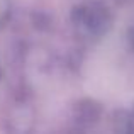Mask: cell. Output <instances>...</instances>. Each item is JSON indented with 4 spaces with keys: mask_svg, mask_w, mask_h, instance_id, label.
<instances>
[{
    "mask_svg": "<svg viewBox=\"0 0 134 134\" xmlns=\"http://www.w3.org/2000/svg\"><path fill=\"white\" fill-rule=\"evenodd\" d=\"M129 134H134V115L131 119V124H129Z\"/></svg>",
    "mask_w": 134,
    "mask_h": 134,
    "instance_id": "cell-1",
    "label": "cell"
}]
</instances>
